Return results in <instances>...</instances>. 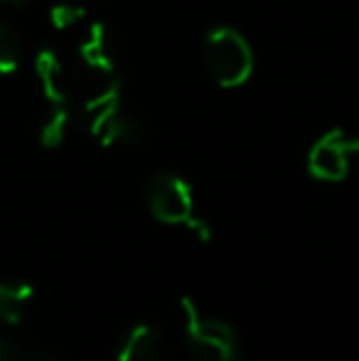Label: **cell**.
I'll return each mask as SVG.
<instances>
[{
	"instance_id": "cell-1",
	"label": "cell",
	"mask_w": 359,
	"mask_h": 361,
	"mask_svg": "<svg viewBox=\"0 0 359 361\" xmlns=\"http://www.w3.org/2000/svg\"><path fill=\"white\" fill-rule=\"evenodd\" d=\"M87 123L101 145H140L148 138V126L123 104L116 79L106 81L104 89L89 101Z\"/></svg>"
},
{
	"instance_id": "cell-2",
	"label": "cell",
	"mask_w": 359,
	"mask_h": 361,
	"mask_svg": "<svg viewBox=\"0 0 359 361\" xmlns=\"http://www.w3.org/2000/svg\"><path fill=\"white\" fill-rule=\"evenodd\" d=\"M202 64L214 84L236 89L254 74V49L234 27H214L202 39Z\"/></svg>"
},
{
	"instance_id": "cell-3",
	"label": "cell",
	"mask_w": 359,
	"mask_h": 361,
	"mask_svg": "<svg viewBox=\"0 0 359 361\" xmlns=\"http://www.w3.org/2000/svg\"><path fill=\"white\" fill-rule=\"evenodd\" d=\"M185 312V349L192 361H239L241 347L234 327L224 319L205 314L192 298H182Z\"/></svg>"
},
{
	"instance_id": "cell-4",
	"label": "cell",
	"mask_w": 359,
	"mask_h": 361,
	"mask_svg": "<svg viewBox=\"0 0 359 361\" xmlns=\"http://www.w3.org/2000/svg\"><path fill=\"white\" fill-rule=\"evenodd\" d=\"M145 204L153 219L168 226H187L197 224L195 216V195L187 180L175 172H158L145 182Z\"/></svg>"
},
{
	"instance_id": "cell-5",
	"label": "cell",
	"mask_w": 359,
	"mask_h": 361,
	"mask_svg": "<svg viewBox=\"0 0 359 361\" xmlns=\"http://www.w3.org/2000/svg\"><path fill=\"white\" fill-rule=\"evenodd\" d=\"M359 152V135L337 128L325 133L308 152V172L315 180L340 182L347 177L352 157Z\"/></svg>"
},
{
	"instance_id": "cell-6",
	"label": "cell",
	"mask_w": 359,
	"mask_h": 361,
	"mask_svg": "<svg viewBox=\"0 0 359 361\" xmlns=\"http://www.w3.org/2000/svg\"><path fill=\"white\" fill-rule=\"evenodd\" d=\"M116 361H170V354L158 327L140 322L121 334L116 344Z\"/></svg>"
},
{
	"instance_id": "cell-7",
	"label": "cell",
	"mask_w": 359,
	"mask_h": 361,
	"mask_svg": "<svg viewBox=\"0 0 359 361\" xmlns=\"http://www.w3.org/2000/svg\"><path fill=\"white\" fill-rule=\"evenodd\" d=\"M35 67H37L39 84H42V91L49 104H69L72 72L62 62V57L54 49H44V52H39Z\"/></svg>"
},
{
	"instance_id": "cell-8",
	"label": "cell",
	"mask_w": 359,
	"mask_h": 361,
	"mask_svg": "<svg viewBox=\"0 0 359 361\" xmlns=\"http://www.w3.org/2000/svg\"><path fill=\"white\" fill-rule=\"evenodd\" d=\"M35 290L30 283L23 281H5L0 283V322L15 327L20 324L28 312L32 310Z\"/></svg>"
},
{
	"instance_id": "cell-9",
	"label": "cell",
	"mask_w": 359,
	"mask_h": 361,
	"mask_svg": "<svg viewBox=\"0 0 359 361\" xmlns=\"http://www.w3.org/2000/svg\"><path fill=\"white\" fill-rule=\"evenodd\" d=\"M69 123H72V114H69L67 104H52V109L39 121V130H37L39 143L44 147H49V150L59 147L67 140Z\"/></svg>"
},
{
	"instance_id": "cell-10",
	"label": "cell",
	"mask_w": 359,
	"mask_h": 361,
	"mask_svg": "<svg viewBox=\"0 0 359 361\" xmlns=\"http://www.w3.org/2000/svg\"><path fill=\"white\" fill-rule=\"evenodd\" d=\"M25 54V39L10 23L0 20V74H13Z\"/></svg>"
},
{
	"instance_id": "cell-11",
	"label": "cell",
	"mask_w": 359,
	"mask_h": 361,
	"mask_svg": "<svg viewBox=\"0 0 359 361\" xmlns=\"http://www.w3.org/2000/svg\"><path fill=\"white\" fill-rule=\"evenodd\" d=\"M18 361H62L54 349H47V347H35V349H28L23 357H18Z\"/></svg>"
},
{
	"instance_id": "cell-12",
	"label": "cell",
	"mask_w": 359,
	"mask_h": 361,
	"mask_svg": "<svg viewBox=\"0 0 359 361\" xmlns=\"http://www.w3.org/2000/svg\"><path fill=\"white\" fill-rule=\"evenodd\" d=\"M0 361H18V354H15L13 344L0 334Z\"/></svg>"
},
{
	"instance_id": "cell-13",
	"label": "cell",
	"mask_w": 359,
	"mask_h": 361,
	"mask_svg": "<svg viewBox=\"0 0 359 361\" xmlns=\"http://www.w3.org/2000/svg\"><path fill=\"white\" fill-rule=\"evenodd\" d=\"M0 3H5V5H15V8H20V5H28V0H0Z\"/></svg>"
}]
</instances>
